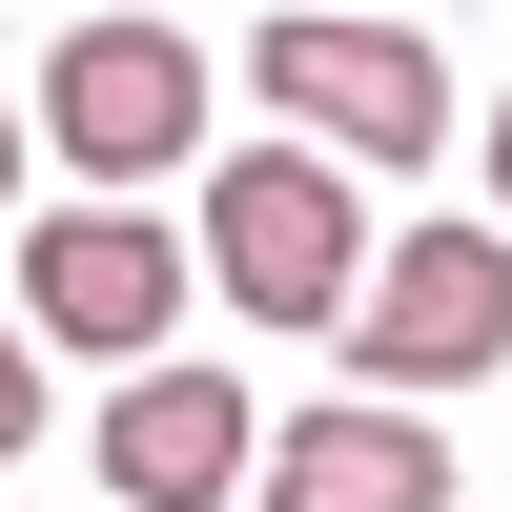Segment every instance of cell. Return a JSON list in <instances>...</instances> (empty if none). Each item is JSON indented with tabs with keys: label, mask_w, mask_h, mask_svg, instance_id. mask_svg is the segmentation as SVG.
<instances>
[{
	"label": "cell",
	"mask_w": 512,
	"mask_h": 512,
	"mask_svg": "<svg viewBox=\"0 0 512 512\" xmlns=\"http://www.w3.org/2000/svg\"><path fill=\"white\" fill-rule=\"evenodd\" d=\"M349 287H369V164H328V144H226L205 164V308L349 328Z\"/></svg>",
	"instance_id": "1"
},
{
	"label": "cell",
	"mask_w": 512,
	"mask_h": 512,
	"mask_svg": "<svg viewBox=\"0 0 512 512\" xmlns=\"http://www.w3.org/2000/svg\"><path fill=\"white\" fill-rule=\"evenodd\" d=\"M246 82H267V123H287V144L369 164V185L451 144V62H431V41L390 21V0H287V21L246 41Z\"/></svg>",
	"instance_id": "2"
},
{
	"label": "cell",
	"mask_w": 512,
	"mask_h": 512,
	"mask_svg": "<svg viewBox=\"0 0 512 512\" xmlns=\"http://www.w3.org/2000/svg\"><path fill=\"white\" fill-rule=\"evenodd\" d=\"M21 308H41V349L164 369V328L205 308V226H144L123 185H82V205H41V226H21Z\"/></svg>",
	"instance_id": "3"
},
{
	"label": "cell",
	"mask_w": 512,
	"mask_h": 512,
	"mask_svg": "<svg viewBox=\"0 0 512 512\" xmlns=\"http://www.w3.org/2000/svg\"><path fill=\"white\" fill-rule=\"evenodd\" d=\"M349 369L369 390H492L512 369V226H390L349 287Z\"/></svg>",
	"instance_id": "4"
},
{
	"label": "cell",
	"mask_w": 512,
	"mask_h": 512,
	"mask_svg": "<svg viewBox=\"0 0 512 512\" xmlns=\"http://www.w3.org/2000/svg\"><path fill=\"white\" fill-rule=\"evenodd\" d=\"M41 144H62L82 185L144 205L164 164H205V41L185 21H82L62 62H41Z\"/></svg>",
	"instance_id": "5"
},
{
	"label": "cell",
	"mask_w": 512,
	"mask_h": 512,
	"mask_svg": "<svg viewBox=\"0 0 512 512\" xmlns=\"http://www.w3.org/2000/svg\"><path fill=\"white\" fill-rule=\"evenodd\" d=\"M267 431H246V369L164 349V369H103V492L123 512H246Z\"/></svg>",
	"instance_id": "6"
},
{
	"label": "cell",
	"mask_w": 512,
	"mask_h": 512,
	"mask_svg": "<svg viewBox=\"0 0 512 512\" xmlns=\"http://www.w3.org/2000/svg\"><path fill=\"white\" fill-rule=\"evenodd\" d=\"M246 512H451V451L410 390H349V410H287V451L246 472Z\"/></svg>",
	"instance_id": "7"
},
{
	"label": "cell",
	"mask_w": 512,
	"mask_h": 512,
	"mask_svg": "<svg viewBox=\"0 0 512 512\" xmlns=\"http://www.w3.org/2000/svg\"><path fill=\"white\" fill-rule=\"evenodd\" d=\"M0 451H41V308L0 287Z\"/></svg>",
	"instance_id": "8"
},
{
	"label": "cell",
	"mask_w": 512,
	"mask_h": 512,
	"mask_svg": "<svg viewBox=\"0 0 512 512\" xmlns=\"http://www.w3.org/2000/svg\"><path fill=\"white\" fill-rule=\"evenodd\" d=\"M21 123H41V103H0V205H21V164H41V144H21Z\"/></svg>",
	"instance_id": "9"
},
{
	"label": "cell",
	"mask_w": 512,
	"mask_h": 512,
	"mask_svg": "<svg viewBox=\"0 0 512 512\" xmlns=\"http://www.w3.org/2000/svg\"><path fill=\"white\" fill-rule=\"evenodd\" d=\"M492 226H512V103H492Z\"/></svg>",
	"instance_id": "10"
}]
</instances>
